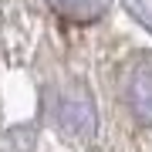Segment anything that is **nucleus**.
<instances>
[{
	"label": "nucleus",
	"instance_id": "nucleus-2",
	"mask_svg": "<svg viewBox=\"0 0 152 152\" xmlns=\"http://www.w3.org/2000/svg\"><path fill=\"white\" fill-rule=\"evenodd\" d=\"M58 14L64 17H75V20H88L102 10V0H51Z\"/></svg>",
	"mask_w": 152,
	"mask_h": 152
},
{
	"label": "nucleus",
	"instance_id": "nucleus-1",
	"mask_svg": "<svg viewBox=\"0 0 152 152\" xmlns=\"http://www.w3.org/2000/svg\"><path fill=\"white\" fill-rule=\"evenodd\" d=\"M132 105H135V112L142 118L152 122V68L135 78V85H132Z\"/></svg>",
	"mask_w": 152,
	"mask_h": 152
}]
</instances>
